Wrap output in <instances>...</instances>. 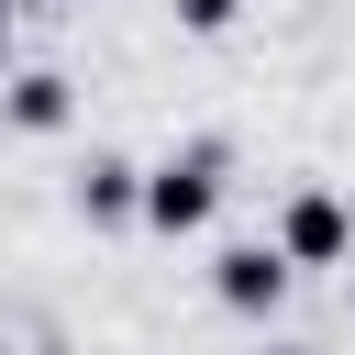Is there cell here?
Wrapping results in <instances>:
<instances>
[{"label":"cell","instance_id":"obj_1","mask_svg":"<svg viewBox=\"0 0 355 355\" xmlns=\"http://www.w3.org/2000/svg\"><path fill=\"white\" fill-rule=\"evenodd\" d=\"M211 200H222V144H189V155H166V166L133 189V211H144L155 233H200Z\"/></svg>","mask_w":355,"mask_h":355},{"label":"cell","instance_id":"obj_2","mask_svg":"<svg viewBox=\"0 0 355 355\" xmlns=\"http://www.w3.org/2000/svg\"><path fill=\"white\" fill-rule=\"evenodd\" d=\"M288 266H344L355 255V211L333 200V189H288V211H277V233H266Z\"/></svg>","mask_w":355,"mask_h":355},{"label":"cell","instance_id":"obj_3","mask_svg":"<svg viewBox=\"0 0 355 355\" xmlns=\"http://www.w3.org/2000/svg\"><path fill=\"white\" fill-rule=\"evenodd\" d=\"M211 288H222V311L266 322V311L288 300V255H277V244H222V255H211Z\"/></svg>","mask_w":355,"mask_h":355},{"label":"cell","instance_id":"obj_4","mask_svg":"<svg viewBox=\"0 0 355 355\" xmlns=\"http://www.w3.org/2000/svg\"><path fill=\"white\" fill-rule=\"evenodd\" d=\"M0 111H11V133H55V122H67V78H55V67H33V78H11V100H0Z\"/></svg>","mask_w":355,"mask_h":355},{"label":"cell","instance_id":"obj_5","mask_svg":"<svg viewBox=\"0 0 355 355\" xmlns=\"http://www.w3.org/2000/svg\"><path fill=\"white\" fill-rule=\"evenodd\" d=\"M133 189H144V166H122V155H89V178H78V211H89V222H122V211H133Z\"/></svg>","mask_w":355,"mask_h":355},{"label":"cell","instance_id":"obj_6","mask_svg":"<svg viewBox=\"0 0 355 355\" xmlns=\"http://www.w3.org/2000/svg\"><path fill=\"white\" fill-rule=\"evenodd\" d=\"M233 11H244V0H178V22H189V33H233Z\"/></svg>","mask_w":355,"mask_h":355},{"label":"cell","instance_id":"obj_7","mask_svg":"<svg viewBox=\"0 0 355 355\" xmlns=\"http://www.w3.org/2000/svg\"><path fill=\"white\" fill-rule=\"evenodd\" d=\"M0 22H11V0H0Z\"/></svg>","mask_w":355,"mask_h":355}]
</instances>
